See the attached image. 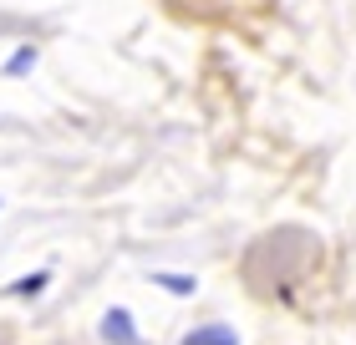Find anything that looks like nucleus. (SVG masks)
<instances>
[{
  "mask_svg": "<svg viewBox=\"0 0 356 345\" xmlns=\"http://www.w3.org/2000/svg\"><path fill=\"white\" fill-rule=\"evenodd\" d=\"M46 285V274H36V279H21V285H15V294H36Z\"/></svg>",
  "mask_w": 356,
  "mask_h": 345,
  "instance_id": "5",
  "label": "nucleus"
},
{
  "mask_svg": "<svg viewBox=\"0 0 356 345\" xmlns=\"http://www.w3.org/2000/svg\"><path fill=\"white\" fill-rule=\"evenodd\" d=\"M102 340H107V345H138V325H133V315L112 305L107 315H102Z\"/></svg>",
  "mask_w": 356,
  "mask_h": 345,
  "instance_id": "1",
  "label": "nucleus"
},
{
  "mask_svg": "<svg viewBox=\"0 0 356 345\" xmlns=\"http://www.w3.org/2000/svg\"><path fill=\"white\" fill-rule=\"evenodd\" d=\"M184 345H239V335L229 330V325H204V330H188Z\"/></svg>",
  "mask_w": 356,
  "mask_h": 345,
  "instance_id": "2",
  "label": "nucleus"
},
{
  "mask_svg": "<svg viewBox=\"0 0 356 345\" xmlns=\"http://www.w3.org/2000/svg\"><path fill=\"white\" fill-rule=\"evenodd\" d=\"M31 67H36V51H15L6 71H10V76H21V71H31Z\"/></svg>",
  "mask_w": 356,
  "mask_h": 345,
  "instance_id": "3",
  "label": "nucleus"
},
{
  "mask_svg": "<svg viewBox=\"0 0 356 345\" xmlns=\"http://www.w3.org/2000/svg\"><path fill=\"white\" fill-rule=\"evenodd\" d=\"M153 279H158L163 289H178V294H188V289H193V279H178V274H153Z\"/></svg>",
  "mask_w": 356,
  "mask_h": 345,
  "instance_id": "4",
  "label": "nucleus"
}]
</instances>
